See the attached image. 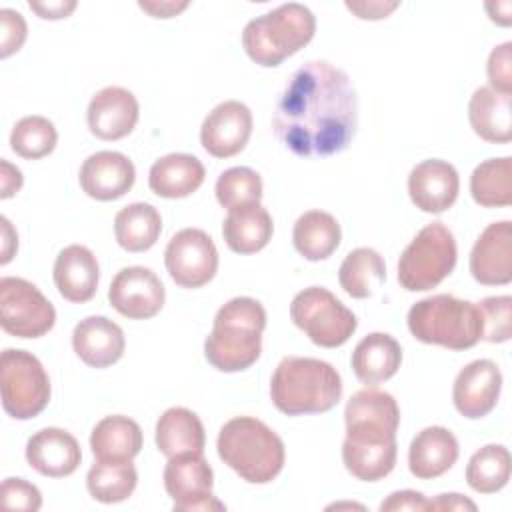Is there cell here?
<instances>
[{
  "label": "cell",
  "mask_w": 512,
  "mask_h": 512,
  "mask_svg": "<svg viewBox=\"0 0 512 512\" xmlns=\"http://www.w3.org/2000/svg\"><path fill=\"white\" fill-rule=\"evenodd\" d=\"M0 170H2L0 172V186H2L0 198L6 200L22 188V172L16 166H12L8 160L0 162Z\"/></svg>",
  "instance_id": "obj_47"
},
{
  "label": "cell",
  "mask_w": 512,
  "mask_h": 512,
  "mask_svg": "<svg viewBox=\"0 0 512 512\" xmlns=\"http://www.w3.org/2000/svg\"><path fill=\"white\" fill-rule=\"evenodd\" d=\"M386 280L384 258L368 246L354 248L346 254L338 270L342 290L352 298H370Z\"/></svg>",
  "instance_id": "obj_33"
},
{
  "label": "cell",
  "mask_w": 512,
  "mask_h": 512,
  "mask_svg": "<svg viewBox=\"0 0 512 512\" xmlns=\"http://www.w3.org/2000/svg\"><path fill=\"white\" fill-rule=\"evenodd\" d=\"M272 232V216L260 202L228 210V216L222 222L224 242L236 254L260 252L270 242Z\"/></svg>",
  "instance_id": "obj_27"
},
{
  "label": "cell",
  "mask_w": 512,
  "mask_h": 512,
  "mask_svg": "<svg viewBox=\"0 0 512 512\" xmlns=\"http://www.w3.org/2000/svg\"><path fill=\"white\" fill-rule=\"evenodd\" d=\"M250 134V108L240 100H224L206 114L200 126V144L214 158H230L246 148Z\"/></svg>",
  "instance_id": "obj_15"
},
{
  "label": "cell",
  "mask_w": 512,
  "mask_h": 512,
  "mask_svg": "<svg viewBox=\"0 0 512 512\" xmlns=\"http://www.w3.org/2000/svg\"><path fill=\"white\" fill-rule=\"evenodd\" d=\"M470 274L484 286H504L512 280V222L488 224L470 252Z\"/></svg>",
  "instance_id": "obj_17"
},
{
  "label": "cell",
  "mask_w": 512,
  "mask_h": 512,
  "mask_svg": "<svg viewBox=\"0 0 512 512\" xmlns=\"http://www.w3.org/2000/svg\"><path fill=\"white\" fill-rule=\"evenodd\" d=\"M266 328L264 306L250 296H236L222 304L214 316L212 332L204 340L206 360L220 372H242L262 352Z\"/></svg>",
  "instance_id": "obj_2"
},
{
  "label": "cell",
  "mask_w": 512,
  "mask_h": 512,
  "mask_svg": "<svg viewBox=\"0 0 512 512\" xmlns=\"http://www.w3.org/2000/svg\"><path fill=\"white\" fill-rule=\"evenodd\" d=\"M342 230L338 220L324 210H308L294 222L292 242L300 256L310 262L326 260L340 246Z\"/></svg>",
  "instance_id": "obj_31"
},
{
  "label": "cell",
  "mask_w": 512,
  "mask_h": 512,
  "mask_svg": "<svg viewBox=\"0 0 512 512\" xmlns=\"http://www.w3.org/2000/svg\"><path fill=\"white\" fill-rule=\"evenodd\" d=\"M470 194L484 208H504L512 204V158H488L470 176Z\"/></svg>",
  "instance_id": "obj_34"
},
{
  "label": "cell",
  "mask_w": 512,
  "mask_h": 512,
  "mask_svg": "<svg viewBox=\"0 0 512 512\" xmlns=\"http://www.w3.org/2000/svg\"><path fill=\"white\" fill-rule=\"evenodd\" d=\"M272 128L298 156L346 150L358 128V96L350 76L326 60L302 64L276 102Z\"/></svg>",
  "instance_id": "obj_1"
},
{
  "label": "cell",
  "mask_w": 512,
  "mask_h": 512,
  "mask_svg": "<svg viewBox=\"0 0 512 512\" xmlns=\"http://www.w3.org/2000/svg\"><path fill=\"white\" fill-rule=\"evenodd\" d=\"M164 264L180 288H202L216 276L218 250L204 230L184 228L170 238Z\"/></svg>",
  "instance_id": "obj_13"
},
{
  "label": "cell",
  "mask_w": 512,
  "mask_h": 512,
  "mask_svg": "<svg viewBox=\"0 0 512 512\" xmlns=\"http://www.w3.org/2000/svg\"><path fill=\"white\" fill-rule=\"evenodd\" d=\"M156 448L166 458L186 454V452H204L206 432L202 420L184 406L168 408L156 422Z\"/></svg>",
  "instance_id": "obj_30"
},
{
  "label": "cell",
  "mask_w": 512,
  "mask_h": 512,
  "mask_svg": "<svg viewBox=\"0 0 512 512\" xmlns=\"http://www.w3.org/2000/svg\"><path fill=\"white\" fill-rule=\"evenodd\" d=\"M510 480V452L502 444L476 450L466 466V482L478 494H494Z\"/></svg>",
  "instance_id": "obj_36"
},
{
  "label": "cell",
  "mask_w": 512,
  "mask_h": 512,
  "mask_svg": "<svg viewBox=\"0 0 512 512\" xmlns=\"http://www.w3.org/2000/svg\"><path fill=\"white\" fill-rule=\"evenodd\" d=\"M290 318L316 346L338 348L350 340L358 320L330 290L310 286L300 290L290 304Z\"/></svg>",
  "instance_id": "obj_9"
},
{
  "label": "cell",
  "mask_w": 512,
  "mask_h": 512,
  "mask_svg": "<svg viewBox=\"0 0 512 512\" xmlns=\"http://www.w3.org/2000/svg\"><path fill=\"white\" fill-rule=\"evenodd\" d=\"M458 452V440L448 428L428 426L410 442L408 468L418 480H432L456 464Z\"/></svg>",
  "instance_id": "obj_24"
},
{
  "label": "cell",
  "mask_w": 512,
  "mask_h": 512,
  "mask_svg": "<svg viewBox=\"0 0 512 512\" xmlns=\"http://www.w3.org/2000/svg\"><path fill=\"white\" fill-rule=\"evenodd\" d=\"M484 8H486L492 22H496L500 26H510V22H512V2L510 0L486 2Z\"/></svg>",
  "instance_id": "obj_50"
},
{
  "label": "cell",
  "mask_w": 512,
  "mask_h": 512,
  "mask_svg": "<svg viewBox=\"0 0 512 512\" xmlns=\"http://www.w3.org/2000/svg\"><path fill=\"white\" fill-rule=\"evenodd\" d=\"M346 446L390 448L396 446L400 408L392 394L366 386L350 396L344 408Z\"/></svg>",
  "instance_id": "obj_10"
},
{
  "label": "cell",
  "mask_w": 512,
  "mask_h": 512,
  "mask_svg": "<svg viewBox=\"0 0 512 512\" xmlns=\"http://www.w3.org/2000/svg\"><path fill=\"white\" fill-rule=\"evenodd\" d=\"M110 306L130 320H148L156 316L166 300L160 278L146 266L122 268L108 288Z\"/></svg>",
  "instance_id": "obj_14"
},
{
  "label": "cell",
  "mask_w": 512,
  "mask_h": 512,
  "mask_svg": "<svg viewBox=\"0 0 512 512\" xmlns=\"http://www.w3.org/2000/svg\"><path fill=\"white\" fill-rule=\"evenodd\" d=\"M136 484L138 472L132 460H96L86 474V488L90 496L102 504H116L128 500L136 490Z\"/></svg>",
  "instance_id": "obj_35"
},
{
  "label": "cell",
  "mask_w": 512,
  "mask_h": 512,
  "mask_svg": "<svg viewBox=\"0 0 512 512\" xmlns=\"http://www.w3.org/2000/svg\"><path fill=\"white\" fill-rule=\"evenodd\" d=\"M82 450L78 440L56 426H48L32 434L26 442V462L38 474L48 478H64L78 470Z\"/></svg>",
  "instance_id": "obj_21"
},
{
  "label": "cell",
  "mask_w": 512,
  "mask_h": 512,
  "mask_svg": "<svg viewBox=\"0 0 512 512\" xmlns=\"http://www.w3.org/2000/svg\"><path fill=\"white\" fill-rule=\"evenodd\" d=\"M2 506L10 510H24V512H36L42 506V494L40 490L26 482L24 478H6L2 482Z\"/></svg>",
  "instance_id": "obj_40"
},
{
  "label": "cell",
  "mask_w": 512,
  "mask_h": 512,
  "mask_svg": "<svg viewBox=\"0 0 512 512\" xmlns=\"http://www.w3.org/2000/svg\"><path fill=\"white\" fill-rule=\"evenodd\" d=\"M214 192L218 204L228 210L254 204L262 198V178L248 166H234L218 176Z\"/></svg>",
  "instance_id": "obj_38"
},
{
  "label": "cell",
  "mask_w": 512,
  "mask_h": 512,
  "mask_svg": "<svg viewBox=\"0 0 512 512\" xmlns=\"http://www.w3.org/2000/svg\"><path fill=\"white\" fill-rule=\"evenodd\" d=\"M214 474L204 460V452H186L168 458L164 468V488L172 498L174 512L226 510L212 494Z\"/></svg>",
  "instance_id": "obj_12"
},
{
  "label": "cell",
  "mask_w": 512,
  "mask_h": 512,
  "mask_svg": "<svg viewBox=\"0 0 512 512\" xmlns=\"http://www.w3.org/2000/svg\"><path fill=\"white\" fill-rule=\"evenodd\" d=\"M482 318V340L500 344L510 340L512 336V298L504 296H488L476 302Z\"/></svg>",
  "instance_id": "obj_39"
},
{
  "label": "cell",
  "mask_w": 512,
  "mask_h": 512,
  "mask_svg": "<svg viewBox=\"0 0 512 512\" xmlns=\"http://www.w3.org/2000/svg\"><path fill=\"white\" fill-rule=\"evenodd\" d=\"M28 6L44 20H60V18H68L76 10L78 4H76V0H54V2L30 0Z\"/></svg>",
  "instance_id": "obj_45"
},
{
  "label": "cell",
  "mask_w": 512,
  "mask_h": 512,
  "mask_svg": "<svg viewBox=\"0 0 512 512\" xmlns=\"http://www.w3.org/2000/svg\"><path fill=\"white\" fill-rule=\"evenodd\" d=\"M138 6L148 12L152 18H172L188 8V2H174V0H162V2H138Z\"/></svg>",
  "instance_id": "obj_48"
},
{
  "label": "cell",
  "mask_w": 512,
  "mask_h": 512,
  "mask_svg": "<svg viewBox=\"0 0 512 512\" xmlns=\"http://www.w3.org/2000/svg\"><path fill=\"white\" fill-rule=\"evenodd\" d=\"M54 284L60 296L74 304L94 298L100 280V268L94 252L82 244H70L60 250L54 262Z\"/></svg>",
  "instance_id": "obj_23"
},
{
  "label": "cell",
  "mask_w": 512,
  "mask_h": 512,
  "mask_svg": "<svg viewBox=\"0 0 512 512\" xmlns=\"http://www.w3.org/2000/svg\"><path fill=\"white\" fill-rule=\"evenodd\" d=\"M316 32V16L298 2L252 18L242 32V46L248 58L264 68L280 66L288 56L304 48Z\"/></svg>",
  "instance_id": "obj_5"
},
{
  "label": "cell",
  "mask_w": 512,
  "mask_h": 512,
  "mask_svg": "<svg viewBox=\"0 0 512 512\" xmlns=\"http://www.w3.org/2000/svg\"><path fill=\"white\" fill-rule=\"evenodd\" d=\"M162 232L160 212L146 202H132L114 216V236L128 252L150 250Z\"/></svg>",
  "instance_id": "obj_32"
},
{
  "label": "cell",
  "mask_w": 512,
  "mask_h": 512,
  "mask_svg": "<svg viewBox=\"0 0 512 512\" xmlns=\"http://www.w3.org/2000/svg\"><path fill=\"white\" fill-rule=\"evenodd\" d=\"M72 348L90 368H108L116 364L126 348L122 328L106 316H86L74 326Z\"/></svg>",
  "instance_id": "obj_22"
},
{
  "label": "cell",
  "mask_w": 512,
  "mask_h": 512,
  "mask_svg": "<svg viewBox=\"0 0 512 512\" xmlns=\"http://www.w3.org/2000/svg\"><path fill=\"white\" fill-rule=\"evenodd\" d=\"M454 234L442 222L426 224L398 260V282L408 292H426L448 278L456 266Z\"/></svg>",
  "instance_id": "obj_7"
},
{
  "label": "cell",
  "mask_w": 512,
  "mask_h": 512,
  "mask_svg": "<svg viewBox=\"0 0 512 512\" xmlns=\"http://www.w3.org/2000/svg\"><path fill=\"white\" fill-rule=\"evenodd\" d=\"M460 192V178L456 168L438 158L424 160L410 170L408 194L412 204L426 214H440L448 210Z\"/></svg>",
  "instance_id": "obj_20"
},
{
  "label": "cell",
  "mask_w": 512,
  "mask_h": 512,
  "mask_svg": "<svg viewBox=\"0 0 512 512\" xmlns=\"http://www.w3.org/2000/svg\"><path fill=\"white\" fill-rule=\"evenodd\" d=\"M56 142V126L38 114L20 118L10 132V148L26 160H40L48 156L56 148Z\"/></svg>",
  "instance_id": "obj_37"
},
{
  "label": "cell",
  "mask_w": 512,
  "mask_h": 512,
  "mask_svg": "<svg viewBox=\"0 0 512 512\" xmlns=\"http://www.w3.org/2000/svg\"><path fill=\"white\" fill-rule=\"evenodd\" d=\"M468 120L476 136L492 144L512 140V96L480 86L468 102Z\"/></svg>",
  "instance_id": "obj_26"
},
{
  "label": "cell",
  "mask_w": 512,
  "mask_h": 512,
  "mask_svg": "<svg viewBox=\"0 0 512 512\" xmlns=\"http://www.w3.org/2000/svg\"><path fill=\"white\" fill-rule=\"evenodd\" d=\"M486 74L492 90L512 94V42H504L490 52Z\"/></svg>",
  "instance_id": "obj_41"
},
{
  "label": "cell",
  "mask_w": 512,
  "mask_h": 512,
  "mask_svg": "<svg viewBox=\"0 0 512 512\" xmlns=\"http://www.w3.org/2000/svg\"><path fill=\"white\" fill-rule=\"evenodd\" d=\"M426 510H476V504L462 494H438L434 500H428Z\"/></svg>",
  "instance_id": "obj_46"
},
{
  "label": "cell",
  "mask_w": 512,
  "mask_h": 512,
  "mask_svg": "<svg viewBox=\"0 0 512 512\" xmlns=\"http://www.w3.org/2000/svg\"><path fill=\"white\" fill-rule=\"evenodd\" d=\"M206 178L204 164L184 152L158 158L148 172V186L160 198H186L194 194Z\"/></svg>",
  "instance_id": "obj_25"
},
{
  "label": "cell",
  "mask_w": 512,
  "mask_h": 512,
  "mask_svg": "<svg viewBox=\"0 0 512 512\" xmlns=\"http://www.w3.org/2000/svg\"><path fill=\"white\" fill-rule=\"evenodd\" d=\"M350 362L356 378L374 386L398 372L402 364V348L394 336L386 332H372L356 344Z\"/></svg>",
  "instance_id": "obj_28"
},
{
  "label": "cell",
  "mask_w": 512,
  "mask_h": 512,
  "mask_svg": "<svg viewBox=\"0 0 512 512\" xmlns=\"http://www.w3.org/2000/svg\"><path fill=\"white\" fill-rule=\"evenodd\" d=\"M2 408L16 420L38 416L50 402V378L28 350L6 348L0 354Z\"/></svg>",
  "instance_id": "obj_8"
},
{
  "label": "cell",
  "mask_w": 512,
  "mask_h": 512,
  "mask_svg": "<svg viewBox=\"0 0 512 512\" xmlns=\"http://www.w3.org/2000/svg\"><path fill=\"white\" fill-rule=\"evenodd\" d=\"M220 460L250 484H268L284 468L282 438L254 416H234L218 432Z\"/></svg>",
  "instance_id": "obj_4"
},
{
  "label": "cell",
  "mask_w": 512,
  "mask_h": 512,
  "mask_svg": "<svg viewBox=\"0 0 512 512\" xmlns=\"http://www.w3.org/2000/svg\"><path fill=\"white\" fill-rule=\"evenodd\" d=\"M140 116L136 96L122 86H106L98 90L86 112L90 132L100 140H120L128 136Z\"/></svg>",
  "instance_id": "obj_19"
},
{
  "label": "cell",
  "mask_w": 512,
  "mask_h": 512,
  "mask_svg": "<svg viewBox=\"0 0 512 512\" xmlns=\"http://www.w3.org/2000/svg\"><path fill=\"white\" fill-rule=\"evenodd\" d=\"M428 500L424 498L422 492L416 490H398L392 492L382 504L380 510L382 512H402V510H412V512H424L426 510Z\"/></svg>",
  "instance_id": "obj_43"
},
{
  "label": "cell",
  "mask_w": 512,
  "mask_h": 512,
  "mask_svg": "<svg viewBox=\"0 0 512 512\" xmlns=\"http://www.w3.org/2000/svg\"><path fill=\"white\" fill-rule=\"evenodd\" d=\"M0 222H2V258H0V262L8 264L12 260V254L18 248V236L6 216H2Z\"/></svg>",
  "instance_id": "obj_49"
},
{
  "label": "cell",
  "mask_w": 512,
  "mask_h": 512,
  "mask_svg": "<svg viewBox=\"0 0 512 512\" xmlns=\"http://www.w3.org/2000/svg\"><path fill=\"white\" fill-rule=\"evenodd\" d=\"M502 372L496 362L488 358L472 360L466 364L452 386V400L456 410L470 420L490 414L500 398Z\"/></svg>",
  "instance_id": "obj_16"
},
{
  "label": "cell",
  "mask_w": 512,
  "mask_h": 512,
  "mask_svg": "<svg viewBox=\"0 0 512 512\" xmlns=\"http://www.w3.org/2000/svg\"><path fill=\"white\" fill-rule=\"evenodd\" d=\"M78 180L86 196L110 202L122 198L134 186L136 168L122 152L100 150L82 162Z\"/></svg>",
  "instance_id": "obj_18"
},
{
  "label": "cell",
  "mask_w": 512,
  "mask_h": 512,
  "mask_svg": "<svg viewBox=\"0 0 512 512\" xmlns=\"http://www.w3.org/2000/svg\"><path fill=\"white\" fill-rule=\"evenodd\" d=\"M400 4L398 2H382V0H374V2H346V8L356 14L362 20H380L386 18L390 12H394Z\"/></svg>",
  "instance_id": "obj_44"
},
{
  "label": "cell",
  "mask_w": 512,
  "mask_h": 512,
  "mask_svg": "<svg viewBox=\"0 0 512 512\" xmlns=\"http://www.w3.org/2000/svg\"><path fill=\"white\" fill-rule=\"evenodd\" d=\"M410 334L448 350H468L482 340V318L476 302L452 294H434L418 300L408 310Z\"/></svg>",
  "instance_id": "obj_6"
},
{
  "label": "cell",
  "mask_w": 512,
  "mask_h": 512,
  "mask_svg": "<svg viewBox=\"0 0 512 512\" xmlns=\"http://www.w3.org/2000/svg\"><path fill=\"white\" fill-rule=\"evenodd\" d=\"M56 310L36 284L18 278H0V326L16 338H40L52 330Z\"/></svg>",
  "instance_id": "obj_11"
},
{
  "label": "cell",
  "mask_w": 512,
  "mask_h": 512,
  "mask_svg": "<svg viewBox=\"0 0 512 512\" xmlns=\"http://www.w3.org/2000/svg\"><path fill=\"white\" fill-rule=\"evenodd\" d=\"M142 430L136 420L112 414L102 418L90 434V450L96 460L124 462L132 460L142 450Z\"/></svg>",
  "instance_id": "obj_29"
},
{
  "label": "cell",
  "mask_w": 512,
  "mask_h": 512,
  "mask_svg": "<svg viewBox=\"0 0 512 512\" xmlns=\"http://www.w3.org/2000/svg\"><path fill=\"white\" fill-rule=\"evenodd\" d=\"M28 28L26 20L20 12L12 8L0 10V56L8 58L10 54L18 52L26 40Z\"/></svg>",
  "instance_id": "obj_42"
},
{
  "label": "cell",
  "mask_w": 512,
  "mask_h": 512,
  "mask_svg": "<svg viewBox=\"0 0 512 512\" xmlns=\"http://www.w3.org/2000/svg\"><path fill=\"white\" fill-rule=\"evenodd\" d=\"M270 398L286 416L322 414L340 402L342 378L320 358L284 356L272 374Z\"/></svg>",
  "instance_id": "obj_3"
}]
</instances>
